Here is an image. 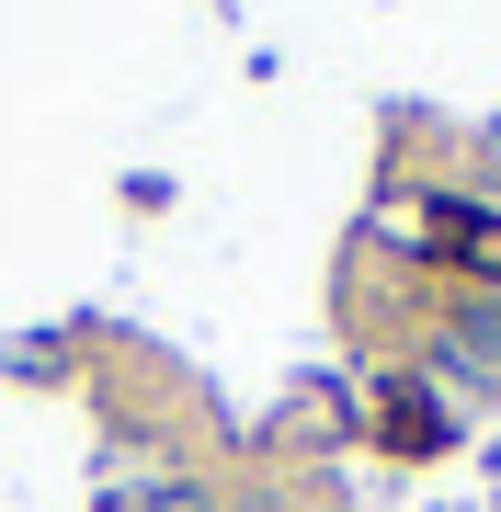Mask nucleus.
Returning a JSON list of instances; mask_svg holds the SVG:
<instances>
[{"mask_svg": "<svg viewBox=\"0 0 501 512\" xmlns=\"http://www.w3.org/2000/svg\"><path fill=\"white\" fill-rule=\"evenodd\" d=\"M445 262H467L479 285H501V217H456V251Z\"/></svg>", "mask_w": 501, "mask_h": 512, "instance_id": "nucleus-1", "label": "nucleus"}]
</instances>
